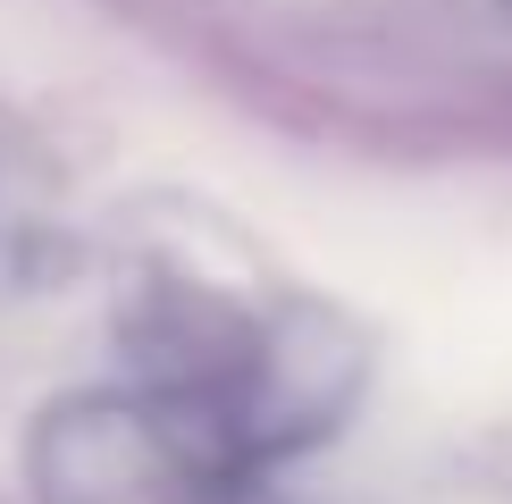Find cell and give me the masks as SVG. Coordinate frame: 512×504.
<instances>
[{
    "mask_svg": "<svg viewBox=\"0 0 512 504\" xmlns=\"http://www.w3.org/2000/svg\"><path fill=\"white\" fill-rule=\"evenodd\" d=\"M370 378V336L319 294H252L160 269L135 303V387L219 462L277 471L319 446Z\"/></svg>",
    "mask_w": 512,
    "mask_h": 504,
    "instance_id": "6da1fadb",
    "label": "cell"
},
{
    "mask_svg": "<svg viewBox=\"0 0 512 504\" xmlns=\"http://www.w3.org/2000/svg\"><path fill=\"white\" fill-rule=\"evenodd\" d=\"M34 471L51 504H277L261 471L219 462L143 387L51 412L34 437Z\"/></svg>",
    "mask_w": 512,
    "mask_h": 504,
    "instance_id": "7a4b0ae2",
    "label": "cell"
}]
</instances>
